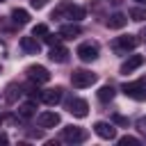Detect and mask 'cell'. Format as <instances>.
<instances>
[{
  "mask_svg": "<svg viewBox=\"0 0 146 146\" xmlns=\"http://www.w3.org/2000/svg\"><path fill=\"white\" fill-rule=\"evenodd\" d=\"M50 18H71V21H80L84 18V9L78 7V5H71V2H59L55 9H52V16Z\"/></svg>",
  "mask_w": 146,
  "mask_h": 146,
  "instance_id": "obj_1",
  "label": "cell"
},
{
  "mask_svg": "<svg viewBox=\"0 0 146 146\" xmlns=\"http://www.w3.org/2000/svg\"><path fill=\"white\" fill-rule=\"evenodd\" d=\"M121 91L132 100H146V78H139L135 82H125Z\"/></svg>",
  "mask_w": 146,
  "mask_h": 146,
  "instance_id": "obj_2",
  "label": "cell"
},
{
  "mask_svg": "<svg viewBox=\"0 0 146 146\" xmlns=\"http://www.w3.org/2000/svg\"><path fill=\"white\" fill-rule=\"evenodd\" d=\"M96 82V73L87 71V68H75L71 73V84L75 89H84V87H91Z\"/></svg>",
  "mask_w": 146,
  "mask_h": 146,
  "instance_id": "obj_3",
  "label": "cell"
},
{
  "mask_svg": "<svg viewBox=\"0 0 146 146\" xmlns=\"http://www.w3.org/2000/svg\"><path fill=\"white\" fill-rule=\"evenodd\" d=\"M137 43H139V39H137L135 34H123V36H116V39H114L112 48H114L119 55H128L130 50L137 48Z\"/></svg>",
  "mask_w": 146,
  "mask_h": 146,
  "instance_id": "obj_4",
  "label": "cell"
},
{
  "mask_svg": "<svg viewBox=\"0 0 146 146\" xmlns=\"http://www.w3.org/2000/svg\"><path fill=\"white\" fill-rule=\"evenodd\" d=\"M25 75H27L34 84H43V82L50 80V71H48L46 66H41V64H32V66H27V68H25Z\"/></svg>",
  "mask_w": 146,
  "mask_h": 146,
  "instance_id": "obj_5",
  "label": "cell"
},
{
  "mask_svg": "<svg viewBox=\"0 0 146 146\" xmlns=\"http://www.w3.org/2000/svg\"><path fill=\"white\" fill-rule=\"evenodd\" d=\"M62 139L68 144H82V141H87V130H82L78 125H66L62 130Z\"/></svg>",
  "mask_w": 146,
  "mask_h": 146,
  "instance_id": "obj_6",
  "label": "cell"
},
{
  "mask_svg": "<svg viewBox=\"0 0 146 146\" xmlns=\"http://www.w3.org/2000/svg\"><path fill=\"white\" fill-rule=\"evenodd\" d=\"M75 55H78L82 62H94V59L98 57V43H94V41H84V43L78 46Z\"/></svg>",
  "mask_w": 146,
  "mask_h": 146,
  "instance_id": "obj_7",
  "label": "cell"
},
{
  "mask_svg": "<svg viewBox=\"0 0 146 146\" xmlns=\"http://www.w3.org/2000/svg\"><path fill=\"white\" fill-rule=\"evenodd\" d=\"M66 110H68L73 116H78V119H84V116L89 114V105H87V100H82V98H71V100L66 103Z\"/></svg>",
  "mask_w": 146,
  "mask_h": 146,
  "instance_id": "obj_8",
  "label": "cell"
},
{
  "mask_svg": "<svg viewBox=\"0 0 146 146\" xmlns=\"http://www.w3.org/2000/svg\"><path fill=\"white\" fill-rule=\"evenodd\" d=\"M94 132L100 137V139H114L116 137V128L112 125V123H107V121H96L94 123Z\"/></svg>",
  "mask_w": 146,
  "mask_h": 146,
  "instance_id": "obj_9",
  "label": "cell"
},
{
  "mask_svg": "<svg viewBox=\"0 0 146 146\" xmlns=\"http://www.w3.org/2000/svg\"><path fill=\"white\" fill-rule=\"evenodd\" d=\"M62 96H64V89L62 87H52V89H46V91H41V100L46 103V105H57L59 100H62Z\"/></svg>",
  "mask_w": 146,
  "mask_h": 146,
  "instance_id": "obj_10",
  "label": "cell"
},
{
  "mask_svg": "<svg viewBox=\"0 0 146 146\" xmlns=\"http://www.w3.org/2000/svg\"><path fill=\"white\" fill-rule=\"evenodd\" d=\"M36 123H39V128H55V125H59V114L57 112H41L36 116Z\"/></svg>",
  "mask_w": 146,
  "mask_h": 146,
  "instance_id": "obj_11",
  "label": "cell"
},
{
  "mask_svg": "<svg viewBox=\"0 0 146 146\" xmlns=\"http://www.w3.org/2000/svg\"><path fill=\"white\" fill-rule=\"evenodd\" d=\"M141 64H144V55H130V57L121 64V73L128 75V73H132V71H137Z\"/></svg>",
  "mask_w": 146,
  "mask_h": 146,
  "instance_id": "obj_12",
  "label": "cell"
},
{
  "mask_svg": "<svg viewBox=\"0 0 146 146\" xmlns=\"http://www.w3.org/2000/svg\"><path fill=\"white\" fill-rule=\"evenodd\" d=\"M21 50L23 52H27V55H36L39 52V41H36V36H21Z\"/></svg>",
  "mask_w": 146,
  "mask_h": 146,
  "instance_id": "obj_13",
  "label": "cell"
},
{
  "mask_svg": "<svg viewBox=\"0 0 146 146\" xmlns=\"http://www.w3.org/2000/svg\"><path fill=\"white\" fill-rule=\"evenodd\" d=\"M48 57H50V62L64 64V62L68 59V50H66L64 46H59V43H57V46H50V55H48Z\"/></svg>",
  "mask_w": 146,
  "mask_h": 146,
  "instance_id": "obj_14",
  "label": "cell"
},
{
  "mask_svg": "<svg viewBox=\"0 0 146 146\" xmlns=\"http://www.w3.org/2000/svg\"><path fill=\"white\" fill-rule=\"evenodd\" d=\"M80 32H82V27L78 23H68V25L59 27V36L62 39H75V36H80Z\"/></svg>",
  "mask_w": 146,
  "mask_h": 146,
  "instance_id": "obj_15",
  "label": "cell"
},
{
  "mask_svg": "<svg viewBox=\"0 0 146 146\" xmlns=\"http://www.w3.org/2000/svg\"><path fill=\"white\" fill-rule=\"evenodd\" d=\"M125 23H128V16L125 14H119V11L107 18V27L110 30H121V27H125Z\"/></svg>",
  "mask_w": 146,
  "mask_h": 146,
  "instance_id": "obj_16",
  "label": "cell"
},
{
  "mask_svg": "<svg viewBox=\"0 0 146 146\" xmlns=\"http://www.w3.org/2000/svg\"><path fill=\"white\" fill-rule=\"evenodd\" d=\"M114 94H116V91H114V87H112V84H103V87L98 89V94H96V96H98V100H100V103H110V100L114 98Z\"/></svg>",
  "mask_w": 146,
  "mask_h": 146,
  "instance_id": "obj_17",
  "label": "cell"
},
{
  "mask_svg": "<svg viewBox=\"0 0 146 146\" xmlns=\"http://www.w3.org/2000/svg\"><path fill=\"white\" fill-rule=\"evenodd\" d=\"M11 21H14L16 25H25V23L30 21V14H27L25 9H21V7H16V9L11 11Z\"/></svg>",
  "mask_w": 146,
  "mask_h": 146,
  "instance_id": "obj_18",
  "label": "cell"
},
{
  "mask_svg": "<svg viewBox=\"0 0 146 146\" xmlns=\"http://www.w3.org/2000/svg\"><path fill=\"white\" fill-rule=\"evenodd\" d=\"M18 96H21V87H18L16 82L7 84V94H5V100H7V103H14Z\"/></svg>",
  "mask_w": 146,
  "mask_h": 146,
  "instance_id": "obj_19",
  "label": "cell"
},
{
  "mask_svg": "<svg viewBox=\"0 0 146 146\" xmlns=\"http://www.w3.org/2000/svg\"><path fill=\"white\" fill-rule=\"evenodd\" d=\"M18 114H21L23 119H30V116H34V103H23V105L18 107Z\"/></svg>",
  "mask_w": 146,
  "mask_h": 146,
  "instance_id": "obj_20",
  "label": "cell"
},
{
  "mask_svg": "<svg viewBox=\"0 0 146 146\" xmlns=\"http://www.w3.org/2000/svg\"><path fill=\"white\" fill-rule=\"evenodd\" d=\"M130 18H132V21H137V23L146 21V9H141V7H135V9H130Z\"/></svg>",
  "mask_w": 146,
  "mask_h": 146,
  "instance_id": "obj_21",
  "label": "cell"
},
{
  "mask_svg": "<svg viewBox=\"0 0 146 146\" xmlns=\"http://www.w3.org/2000/svg\"><path fill=\"white\" fill-rule=\"evenodd\" d=\"M46 34H48V25L46 23H36L32 27V36H46Z\"/></svg>",
  "mask_w": 146,
  "mask_h": 146,
  "instance_id": "obj_22",
  "label": "cell"
},
{
  "mask_svg": "<svg viewBox=\"0 0 146 146\" xmlns=\"http://www.w3.org/2000/svg\"><path fill=\"white\" fill-rule=\"evenodd\" d=\"M119 144H121V146H139L141 141H139L137 137H130V135H125V137H121V139H119Z\"/></svg>",
  "mask_w": 146,
  "mask_h": 146,
  "instance_id": "obj_23",
  "label": "cell"
},
{
  "mask_svg": "<svg viewBox=\"0 0 146 146\" xmlns=\"http://www.w3.org/2000/svg\"><path fill=\"white\" fill-rule=\"evenodd\" d=\"M43 39H46V43H48V46H57L62 36H59V34H50V32H48V34H46Z\"/></svg>",
  "mask_w": 146,
  "mask_h": 146,
  "instance_id": "obj_24",
  "label": "cell"
},
{
  "mask_svg": "<svg viewBox=\"0 0 146 146\" xmlns=\"http://www.w3.org/2000/svg\"><path fill=\"white\" fill-rule=\"evenodd\" d=\"M30 2H32V7H34V9H43V7L48 5V0H30Z\"/></svg>",
  "mask_w": 146,
  "mask_h": 146,
  "instance_id": "obj_25",
  "label": "cell"
},
{
  "mask_svg": "<svg viewBox=\"0 0 146 146\" xmlns=\"http://www.w3.org/2000/svg\"><path fill=\"white\" fill-rule=\"evenodd\" d=\"M137 128H139L141 132H146V116H139V119H137Z\"/></svg>",
  "mask_w": 146,
  "mask_h": 146,
  "instance_id": "obj_26",
  "label": "cell"
},
{
  "mask_svg": "<svg viewBox=\"0 0 146 146\" xmlns=\"http://www.w3.org/2000/svg\"><path fill=\"white\" fill-rule=\"evenodd\" d=\"M114 121H116L119 125H128V119H125V116H119V114H116V116H114Z\"/></svg>",
  "mask_w": 146,
  "mask_h": 146,
  "instance_id": "obj_27",
  "label": "cell"
},
{
  "mask_svg": "<svg viewBox=\"0 0 146 146\" xmlns=\"http://www.w3.org/2000/svg\"><path fill=\"white\" fill-rule=\"evenodd\" d=\"M7 141H9V137H7L5 132H0V146H2V144H7Z\"/></svg>",
  "mask_w": 146,
  "mask_h": 146,
  "instance_id": "obj_28",
  "label": "cell"
},
{
  "mask_svg": "<svg viewBox=\"0 0 146 146\" xmlns=\"http://www.w3.org/2000/svg\"><path fill=\"white\" fill-rule=\"evenodd\" d=\"M135 2H139V5H146V0H135Z\"/></svg>",
  "mask_w": 146,
  "mask_h": 146,
  "instance_id": "obj_29",
  "label": "cell"
},
{
  "mask_svg": "<svg viewBox=\"0 0 146 146\" xmlns=\"http://www.w3.org/2000/svg\"><path fill=\"white\" fill-rule=\"evenodd\" d=\"M0 123H2V116H0Z\"/></svg>",
  "mask_w": 146,
  "mask_h": 146,
  "instance_id": "obj_30",
  "label": "cell"
},
{
  "mask_svg": "<svg viewBox=\"0 0 146 146\" xmlns=\"http://www.w3.org/2000/svg\"><path fill=\"white\" fill-rule=\"evenodd\" d=\"M0 2H5V0H0Z\"/></svg>",
  "mask_w": 146,
  "mask_h": 146,
  "instance_id": "obj_31",
  "label": "cell"
}]
</instances>
